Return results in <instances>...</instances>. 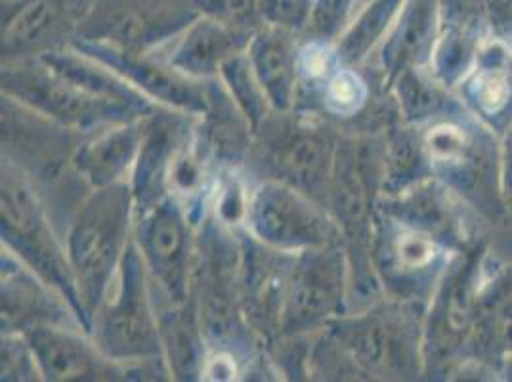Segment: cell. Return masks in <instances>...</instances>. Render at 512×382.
<instances>
[{
	"label": "cell",
	"instance_id": "obj_33",
	"mask_svg": "<svg viewBox=\"0 0 512 382\" xmlns=\"http://www.w3.org/2000/svg\"><path fill=\"white\" fill-rule=\"evenodd\" d=\"M2 381H43L31 344L22 333H2Z\"/></svg>",
	"mask_w": 512,
	"mask_h": 382
},
{
	"label": "cell",
	"instance_id": "obj_9",
	"mask_svg": "<svg viewBox=\"0 0 512 382\" xmlns=\"http://www.w3.org/2000/svg\"><path fill=\"white\" fill-rule=\"evenodd\" d=\"M195 235L192 220L171 197L136 214L132 239L150 277L157 310L192 300Z\"/></svg>",
	"mask_w": 512,
	"mask_h": 382
},
{
	"label": "cell",
	"instance_id": "obj_11",
	"mask_svg": "<svg viewBox=\"0 0 512 382\" xmlns=\"http://www.w3.org/2000/svg\"><path fill=\"white\" fill-rule=\"evenodd\" d=\"M245 232L266 247L295 255L344 245L339 224L323 205L278 180L253 182Z\"/></svg>",
	"mask_w": 512,
	"mask_h": 382
},
{
	"label": "cell",
	"instance_id": "obj_35",
	"mask_svg": "<svg viewBox=\"0 0 512 382\" xmlns=\"http://www.w3.org/2000/svg\"><path fill=\"white\" fill-rule=\"evenodd\" d=\"M501 199L507 226H512V127L501 136Z\"/></svg>",
	"mask_w": 512,
	"mask_h": 382
},
{
	"label": "cell",
	"instance_id": "obj_18",
	"mask_svg": "<svg viewBox=\"0 0 512 382\" xmlns=\"http://www.w3.org/2000/svg\"><path fill=\"white\" fill-rule=\"evenodd\" d=\"M41 325H71L88 333L73 306L2 247V333L25 335Z\"/></svg>",
	"mask_w": 512,
	"mask_h": 382
},
{
	"label": "cell",
	"instance_id": "obj_12",
	"mask_svg": "<svg viewBox=\"0 0 512 382\" xmlns=\"http://www.w3.org/2000/svg\"><path fill=\"white\" fill-rule=\"evenodd\" d=\"M350 268L344 245L310 249L295 258L278 339L325 329L348 308Z\"/></svg>",
	"mask_w": 512,
	"mask_h": 382
},
{
	"label": "cell",
	"instance_id": "obj_17",
	"mask_svg": "<svg viewBox=\"0 0 512 382\" xmlns=\"http://www.w3.org/2000/svg\"><path fill=\"white\" fill-rule=\"evenodd\" d=\"M43 381H119L127 369L109 360L85 329L41 325L25 333Z\"/></svg>",
	"mask_w": 512,
	"mask_h": 382
},
{
	"label": "cell",
	"instance_id": "obj_31",
	"mask_svg": "<svg viewBox=\"0 0 512 382\" xmlns=\"http://www.w3.org/2000/svg\"><path fill=\"white\" fill-rule=\"evenodd\" d=\"M218 79L222 81V85L226 86V90L234 98L235 104L245 113V117L249 119V123L253 125L256 132V128L260 127V123L274 109L270 106L262 86L256 79L253 65L247 56V50L232 58L230 62H226Z\"/></svg>",
	"mask_w": 512,
	"mask_h": 382
},
{
	"label": "cell",
	"instance_id": "obj_4",
	"mask_svg": "<svg viewBox=\"0 0 512 382\" xmlns=\"http://www.w3.org/2000/svg\"><path fill=\"white\" fill-rule=\"evenodd\" d=\"M90 337L109 360L123 365L127 373L151 371L153 375L171 377L150 277L134 239L106 297L92 316Z\"/></svg>",
	"mask_w": 512,
	"mask_h": 382
},
{
	"label": "cell",
	"instance_id": "obj_25",
	"mask_svg": "<svg viewBox=\"0 0 512 382\" xmlns=\"http://www.w3.org/2000/svg\"><path fill=\"white\" fill-rule=\"evenodd\" d=\"M400 119L407 125L423 127L436 119L469 111L461 98L442 85L428 67H411L402 71L388 88Z\"/></svg>",
	"mask_w": 512,
	"mask_h": 382
},
{
	"label": "cell",
	"instance_id": "obj_13",
	"mask_svg": "<svg viewBox=\"0 0 512 382\" xmlns=\"http://www.w3.org/2000/svg\"><path fill=\"white\" fill-rule=\"evenodd\" d=\"M377 209L398 222L427 232L453 253H463L482 241L480 226L484 220L436 176L398 193L383 195Z\"/></svg>",
	"mask_w": 512,
	"mask_h": 382
},
{
	"label": "cell",
	"instance_id": "obj_16",
	"mask_svg": "<svg viewBox=\"0 0 512 382\" xmlns=\"http://www.w3.org/2000/svg\"><path fill=\"white\" fill-rule=\"evenodd\" d=\"M88 56L109 65L161 109L199 119L207 109V83L193 81L153 54H128L100 44L73 41Z\"/></svg>",
	"mask_w": 512,
	"mask_h": 382
},
{
	"label": "cell",
	"instance_id": "obj_32",
	"mask_svg": "<svg viewBox=\"0 0 512 382\" xmlns=\"http://www.w3.org/2000/svg\"><path fill=\"white\" fill-rule=\"evenodd\" d=\"M199 16L226 23L243 33H256L262 25L260 0H192Z\"/></svg>",
	"mask_w": 512,
	"mask_h": 382
},
{
	"label": "cell",
	"instance_id": "obj_15",
	"mask_svg": "<svg viewBox=\"0 0 512 382\" xmlns=\"http://www.w3.org/2000/svg\"><path fill=\"white\" fill-rule=\"evenodd\" d=\"M297 255L266 247L241 232V308L262 342L279 337Z\"/></svg>",
	"mask_w": 512,
	"mask_h": 382
},
{
	"label": "cell",
	"instance_id": "obj_20",
	"mask_svg": "<svg viewBox=\"0 0 512 382\" xmlns=\"http://www.w3.org/2000/svg\"><path fill=\"white\" fill-rule=\"evenodd\" d=\"M442 31L438 0H406L377 52L373 54L384 92L411 67H428ZM371 58V60H373ZM369 60V62H371ZM367 62V64H369Z\"/></svg>",
	"mask_w": 512,
	"mask_h": 382
},
{
	"label": "cell",
	"instance_id": "obj_7",
	"mask_svg": "<svg viewBox=\"0 0 512 382\" xmlns=\"http://www.w3.org/2000/svg\"><path fill=\"white\" fill-rule=\"evenodd\" d=\"M2 94L46 117L90 134L100 128L146 119L128 107L109 102L58 73L43 58H22L2 62Z\"/></svg>",
	"mask_w": 512,
	"mask_h": 382
},
{
	"label": "cell",
	"instance_id": "obj_2",
	"mask_svg": "<svg viewBox=\"0 0 512 382\" xmlns=\"http://www.w3.org/2000/svg\"><path fill=\"white\" fill-rule=\"evenodd\" d=\"M128 182L92 190L65 228V251L88 323L117 276L134 232Z\"/></svg>",
	"mask_w": 512,
	"mask_h": 382
},
{
	"label": "cell",
	"instance_id": "obj_38",
	"mask_svg": "<svg viewBox=\"0 0 512 382\" xmlns=\"http://www.w3.org/2000/svg\"><path fill=\"white\" fill-rule=\"evenodd\" d=\"M2 2H6V0H2Z\"/></svg>",
	"mask_w": 512,
	"mask_h": 382
},
{
	"label": "cell",
	"instance_id": "obj_22",
	"mask_svg": "<svg viewBox=\"0 0 512 382\" xmlns=\"http://www.w3.org/2000/svg\"><path fill=\"white\" fill-rule=\"evenodd\" d=\"M511 43L488 33L480 43L476 64L455 94L470 113L499 138L512 127V81L505 62Z\"/></svg>",
	"mask_w": 512,
	"mask_h": 382
},
{
	"label": "cell",
	"instance_id": "obj_5",
	"mask_svg": "<svg viewBox=\"0 0 512 382\" xmlns=\"http://www.w3.org/2000/svg\"><path fill=\"white\" fill-rule=\"evenodd\" d=\"M0 216L2 247L18 256L33 274L60 293L90 333V323L67 260L64 230L35 182L6 159H2Z\"/></svg>",
	"mask_w": 512,
	"mask_h": 382
},
{
	"label": "cell",
	"instance_id": "obj_28",
	"mask_svg": "<svg viewBox=\"0 0 512 382\" xmlns=\"http://www.w3.org/2000/svg\"><path fill=\"white\" fill-rule=\"evenodd\" d=\"M404 2L406 0H369L362 4L335 43L342 64L367 65L383 43Z\"/></svg>",
	"mask_w": 512,
	"mask_h": 382
},
{
	"label": "cell",
	"instance_id": "obj_30",
	"mask_svg": "<svg viewBox=\"0 0 512 382\" xmlns=\"http://www.w3.org/2000/svg\"><path fill=\"white\" fill-rule=\"evenodd\" d=\"M490 31L478 27H453L442 25L438 43L434 46L428 69L449 90L463 83V79L476 64L480 43Z\"/></svg>",
	"mask_w": 512,
	"mask_h": 382
},
{
	"label": "cell",
	"instance_id": "obj_21",
	"mask_svg": "<svg viewBox=\"0 0 512 382\" xmlns=\"http://www.w3.org/2000/svg\"><path fill=\"white\" fill-rule=\"evenodd\" d=\"M253 35L199 16L182 35L153 56L193 81H213L226 62L249 48Z\"/></svg>",
	"mask_w": 512,
	"mask_h": 382
},
{
	"label": "cell",
	"instance_id": "obj_14",
	"mask_svg": "<svg viewBox=\"0 0 512 382\" xmlns=\"http://www.w3.org/2000/svg\"><path fill=\"white\" fill-rule=\"evenodd\" d=\"M90 0L2 2V62L43 56L77 37Z\"/></svg>",
	"mask_w": 512,
	"mask_h": 382
},
{
	"label": "cell",
	"instance_id": "obj_10",
	"mask_svg": "<svg viewBox=\"0 0 512 382\" xmlns=\"http://www.w3.org/2000/svg\"><path fill=\"white\" fill-rule=\"evenodd\" d=\"M455 255L427 232L377 209L371 262L384 297L428 304Z\"/></svg>",
	"mask_w": 512,
	"mask_h": 382
},
{
	"label": "cell",
	"instance_id": "obj_36",
	"mask_svg": "<svg viewBox=\"0 0 512 382\" xmlns=\"http://www.w3.org/2000/svg\"><path fill=\"white\" fill-rule=\"evenodd\" d=\"M505 69H507V75H509V79L512 81V46L511 52H509V56H507V62H505Z\"/></svg>",
	"mask_w": 512,
	"mask_h": 382
},
{
	"label": "cell",
	"instance_id": "obj_37",
	"mask_svg": "<svg viewBox=\"0 0 512 382\" xmlns=\"http://www.w3.org/2000/svg\"><path fill=\"white\" fill-rule=\"evenodd\" d=\"M365 2H369V0H356V10H358L362 4H365Z\"/></svg>",
	"mask_w": 512,
	"mask_h": 382
},
{
	"label": "cell",
	"instance_id": "obj_6",
	"mask_svg": "<svg viewBox=\"0 0 512 382\" xmlns=\"http://www.w3.org/2000/svg\"><path fill=\"white\" fill-rule=\"evenodd\" d=\"M486 241L457 253L428 300L423 325L425 375H453L467 346L478 308V293L488 268Z\"/></svg>",
	"mask_w": 512,
	"mask_h": 382
},
{
	"label": "cell",
	"instance_id": "obj_19",
	"mask_svg": "<svg viewBox=\"0 0 512 382\" xmlns=\"http://www.w3.org/2000/svg\"><path fill=\"white\" fill-rule=\"evenodd\" d=\"M511 358L512 264L497 266V270L486 268L478 293L474 327L459 365L470 363L484 369L488 375H503Z\"/></svg>",
	"mask_w": 512,
	"mask_h": 382
},
{
	"label": "cell",
	"instance_id": "obj_1",
	"mask_svg": "<svg viewBox=\"0 0 512 382\" xmlns=\"http://www.w3.org/2000/svg\"><path fill=\"white\" fill-rule=\"evenodd\" d=\"M427 304L383 297L346 310L325 329L367 381H415L425 375Z\"/></svg>",
	"mask_w": 512,
	"mask_h": 382
},
{
	"label": "cell",
	"instance_id": "obj_26",
	"mask_svg": "<svg viewBox=\"0 0 512 382\" xmlns=\"http://www.w3.org/2000/svg\"><path fill=\"white\" fill-rule=\"evenodd\" d=\"M159 312V327L165 361L171 371V379L195 381L201 379L203 363L207 358V344L201 331L195 302L184 306L163 308Z\"/></svg>",
	"mask_w": 512,
	"mask_h": 382
},
{
	"label": "cell",
	"instance_id": "obj_24",
	"mask_svg": "<svg viewBox=\"0 0 512 382\" xmlns=\"http://www.w3.org/2000/svg\"><path fill=\"white\" fill-rule=\"evenodd\" d=\"M302 35L264 23L249 43L247 56L274 111H291L299 92Z\"/></svg>",
	"mask_w": 512,
	"mask_h": 382
},
{
	"label": "cell",
	"instance_id": "obj_8",
	"mask_svg": "<svg viewBox=\"0 0 512 382\" xmlns=\"http://www.w3.org/2000/svg\"><path fill=\"white\" fill-rule=\"evenodd\" d=\"M197 18L192 0H90L73 41L155 54Z\"/></svg>",
	"mask_w": 512,
	"mask_h": 382
},
{
	"label": "cell",
	"instance_id": "obj_3",
	"mask_svg": "<svg viewBox=\"0 0 512 382\" xmlns=\"http://www.w3.org/2000/svg\"><path fill=\"white\" fill-rule=\"evenodd\" d=\"M339 140L318 115L297 109L272 111L256 128L247 174L255 182L289 184L327 209Z\"/></svg>",
	"mask_w": 512,
	"mask_h": 382
},
{
	"label": "cell",
	"instance_id": "obj_29",
	"mask_svg": "<svg viewBox=\"0 0 512 382\" xmlns=\"http://www.w3.org/2000/svg\"><path fill=\"white\" fill-rule=\"evenodd\" d=\"M358 69L360 67L341 65L316 92L299 102L295 109L318 117L325 115L341 123L360 117L371 104V86Z\"/></svg>",
	"mask_w": 512,
	"mask_h": 382
},
{
	"label": "cell",
	"instance_id": "obj_27",
	"mask_svg": "<svg viewBox=\"0 0 512 382\" xmlns=\"http://www.w3.org/2000/svg\"><path fill=\"white\" fill-rule=\"evenodd\" d=\"M383 140V195L398 193L434 176L423 144L421 128L407 125L398 119L384 128Z\"/></svg>",
	"mask_w": 512,
	"mask_h": 382
},
{
	"label": "cell",
	"instance_id": "obj_23",
	"mask_svg": "<svg viewBox=\"0 0 512 382\" xmlns=\"http://www.w3.org/2000/svg\"><path fill=\"white\" fill-rule=\"evenodd\" d=\"M146 121L148 117L83 136L73 163L90 190L130 182L146 136Z\"/></svg>",
	"mask_w": 512,
	"mask_h": 382
},
{
	"label": "cell",
	"instance_id": "obj_34",
	"mask_svg": "<svg viewBox=\"0 0 512 382\" xmlns=\"http://www.w3.org/2000/svg\"><path fill=\"white\" fill-rule=\"evenodd\" d=\"M314 0H260V14L268 25H278L295 33H304Z\"/></svg>",
	"mask_w": 512,
	"mask_h": 382
}]
</instances>
